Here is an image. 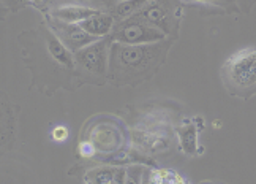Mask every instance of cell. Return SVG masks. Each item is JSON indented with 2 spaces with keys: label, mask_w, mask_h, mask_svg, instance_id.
<instances>
[{
  "label": "cell",
  "mask_w": 256,
  "mask_h": 184,
  "mask_svg": "<svg viewBox=\"0 0 256 184\" xmlns=\"http://www.w3.org/2000/svg\"><path fill=\"white\" fill-rule=\"evenodd\" d=\"M21 61L30 72V88L51 97L57 91L74 92L76 65L74 54L60 42L46 21L18 35Z\"/></svg>",
  "instance_id": "6da1fadb"
},
{
  "label": "cell",
  "mask_w": 256,
  "mask_h": 184,
  "mask_svg": "<svg viewBox=\"0 0 256 184\" xmlns=\"http://www.w3.org/2000/svg\"><path fill=\"white\" fill-rule=\"evenodd\" d=\"M176 40L126 45L112 42L108 61V84L114 88H138L160 72Z\"/></svg>",
  "instance_id": "7a4b0ae2"
},
{
  "label": "cell",
  "mask_w": 256,
  "mask_h": 184,
  "mask_svg": "<svg viewBox=\"0 0 256 184\" xmlns=\"http://www.w3.org/2000/svg\"><path fill=\"white\" fill-rule=\"evenodd\" d=\"M222 84L231 97L250 100L256 95V46L232 53L220 69Z\"/></svg>",
  "instance_id": "3957f363"
},
{
  "label": "cell",
  "mask_w": 256,
  "mask_h": 184,
  "mask_svg": "<svg viewBox=\"0 0 256 184\" xmlns=\"http://www.w3.org/2000/svg\"><path fill=\"white\" fill-rule=\"evenodd\" d=\"M112 45L111 35L84 46L82 50L73 53L76 65V83L81 86H102L108 84V61L110 48Z\"/></svg>",
  "instance_id": "277c9868"
},
{
  "label": "cell",
  "mask_w": 256,
  "mask_h": 184,
  "mask_svg": "<svg viewBox=\"0 0 256 184\" xmlns=\"http://www.w3.org/2000/svg\"><path fill=\"white\" fill-rule=\"evenodd\" d=\"M185 8H188L185 0H149L138 15L154 27L160 29L171 40H177L180 35Z\"/></svg>",
  "instance_id": "5b68a950"
},
{
  "label": "cell",
  "mask_w": 256,
  "mask_h": 184,
  "mask_svg": "<svg viewBox=\"0 0 256 184\" xmlns=\"http://www.w3.org/2000/svg\"><path fill=\"white\" fill-rule=\"evenodd\" d=\"M112 42L126 43V45H144V43H155L166 40V37L160 29L149 24L144 18L138 13L128 16L120 21H116L111 31Z\"/></svg>",
  "instance_id": "8992f818"
},
{
  "label": "cell",
  "mask_w": 256,
  "mask_h": 184,
  "mask_svg": "<svg viewBox=\"0 0 256 184\" xmlns=\"http://www.w3.org/2000/svg\"><path fill=\"white\" fill-rule=\"evenodd\" d=\"M110 119L111 118H108V122H104L103 118H98L94 125H87V130L84 132V140L95 148V154L111 156L124 149L125 133L119 124L110 122Z\"/></svg>",
  "instance_id": "52a82bcc"
},
{
  "label": "cell",
  "mask_w": 256,
  "mask_h": 184,
  "mask_svg": "<svg viewBox=\"0 0 256 184\" xmlns=\"http://www.w3.org/2000/svg\"><path fill=\"white\" fill-rule=\"evenodd\" d=\"M44 21L48 23L49 27L52 29L54 34L60 38V42L73 53L82 50L84 46L90 45L96 40H100V38H95L94 35L86 32L81 27V24L65 23V21H60V19H57V18H52L48 13H44Z\"/></svg>",
  "instance_id": "ba28073f"
},
{
  "label": "cell",
  "mask_w": 256,
  "mask_h": 184,
  "mask_svg": "<svg viewBox=\"0 0 256 184\" xmlns=\"http://www.w3.org/2000/svg\"><path fill=\"white\" fill-rule=\"evenodd\" d=\"M0 148H2V156L6 152H12L18 143V114L21 111V106L10 100L8 94L2 91V102H0Z\"/></svg>",
  "instance_id": "9c48e42d"
},
{
  "label": "cell",
  "mask_w": 256,
  "mask_h": 184,
  "mask_svg": "<svg viewBox=\"0 0 256 184\" xmlns=\"http://www.w3.org/2000/svg\"><path fill=\"white\" fill-rule=\"evenodd\" d=\"M84 182L87 184H120L126 182V167L117 163H104V165L92 167L84 175Z\"/></svg>",
  "instance_id": "30bf717a"
},
{
  "label": "cell",
  "mask_w": 256,
  "mask_h": 184,
  "mask_svg": "<svg viewBox=\"0 0 256 184\" xmlns=\"http://www.w3.org/2000/svg\"><path fill=\"white\" fill-rule=\"evenodd\" d=\"M100 10L90 7V5H84V4H60V5H54L48 10V15H51L52 18L60 19L65 23H74L80 24L84 19L90 18L92 15L98 13Z\"/></svg>",
  "instance_id": "8fae6325"
},
{
  "label": "cell",
  "mask_w": 256,
  "mask_h": 184,
  "mask_svg": "<svg viewBox=\"0 0 256 184\" xmlns=\"http://www.w3.org/2000/svg\"><path fill=\"white\" fill-rule=\"evenodd\" d=\"M186 7L196 8L202 16L240 13V8L236 0H190Z\"/></svg>",
  "instance_id": "7c38bea8"
},
{
  "label": "cell",
  "mask_w": 256,
  "mask_h": 184,
  "mask_svg": "<svg viewBox=\"0 0 256 184\" xmlns=\"http://www.w3.org/2000/svg\"><path fill=\"white\" fill-rule=\"evenodd\" d=\"M81 27L86 32H88L90 35H94L95 38H103L106 35H110L112 27L116 24V19L110 12H104V10H100L98 13L92 15L90 18L84 19V21L80 23Z\"/></svg>",
  "instance_id": "4fadbf2b"
},
{
  "label": "cell",
  "mask_w": 256,
  "mask_h": 184,
  "mask_svg": "<svg viewBox=\"0 0 256 184\" xmlns=\"http://www.w3.org/2000/svg\"><path fill=\"white\" fill-rule=\"evenodd\" d=\"M147 2H149V0H124V2L112 5L110 10H106V12H110L114 16L116 21H120V19H125L128 16H133L134 13H138Z\"/></svg>",
  "instance_id": "5bb4252c"
},
{
  "label": "cell",
  "mask_w": 256,
  "mask_h": 184,
  "mask_svg": "<svg viewBox=\"0 0 256 184\" xmlns=\"http://www.w3.org/2000/svg\"><path fill=\"white\" fill-rule=\"evenodd\" d=\"M184 137H185V140L182 138V141H184L185 152H193L194 146H196V140H194L196 132H194L193 125H186V127H184Z\"/></svg>",
  "instance_id": "9a60e30c"
},
{
  "label": "cell",
  "mask_w": 256,
  "mask_h": 184,
  "mask_svg": "<svg viewBox=\"0 0 256 184\" xmlns=\"http://www.w3.org/2000/svg\"><path fill=\"white\" fill-rule=\"evenodd\" d=\"M32 0H2V10L6 13H16L19 12L21 8L30 5Z\"/></svg>",
  "instance_id": "2e32d148"
},
{
  "label": "cell",
  "mask_w": 256,
  "mask_h": 184,
  "mask_svg": "<svg viewBox=\"0 0 256 184\" xmlns=\"http://www.w3.org/2000/svg\"><path fill=\"white\" fill-rule=\"evenodd\" d=\"M51 137L54 141H65L68 138V129L65 127V125H57V127L52 130Z\"/></svg>",
  "instance_id": "e0dca14e"
},
{
  "label": "cell",
  "mask_w": 256,
  "mask_h": 184,
  "mask_svg": "<svg viewBox=\"0 0 256 184\" xmlns=\"http://www.w3.org/2000/svg\"><path fill=\"white\" fill-rule=\"evenodd\" d=\"M119 2H124V0H92V7L98 8V10H110L112 5L119 4Z\"/></svg>",
  "instance_id": "ac0fdd59"
},
{
  "label": "cell",
  "mask_w": 256,
  "mask_h": 184,
  "mask_svg": "<svg viewBox=\"0 0 256 184\" xmlns=\"http://www.w3.org/2000/svg\"><path fill=\"white\" fill-rule=\"evenodd\" d=\"M240 8V13H250V10L256 5V0H236Z\"/></svg>",
  "instance_id": "d6986e66"
}]
</instances>
